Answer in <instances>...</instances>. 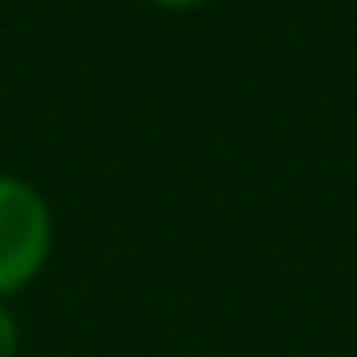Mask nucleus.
I'll return each instance as SVG.
<instances>
[{"instance_id":"nucleus-1","label":"nucleus","mask_w":357,"mask_h":357,"mask_svg":"<svg viewBox=\"0 0 357 357\" xmlns=\"http://www.w3.org/2000/svg\"><path fill=\"white\" fill-rule=\"evenodd\" d=\"M51 243L55 215L42 188L19 174H0V303H10L46 271Z\"/></svg>"},{"instance_id":"nucleus-2","label":"nucleus","mask_w":357,"mask_h":357,"mask_svg":"<svg viewBox=\"0 0 357 357\" xmlns=\"http://www.w3.org/2000/svg\"><path fill=\"white\" fill-rule=\"evenodd\" d=\"M0 357H19V321L10 303H0Z\"/></svg>"},{"instance_id":"nucleus-3","label":"nucleus","mask_w":357,"mask_h":357,"mask_svg":"<svg viewBox=\"0 0 357 357\" xmlns=\"http://www.w3.org/2000/svg\"><path fill=\"white\" fill-rule=\"evenodd\" d=\"M156 10H169V14H188V10H202L206 0H151Z\"/></svg>"}]
</instances>
